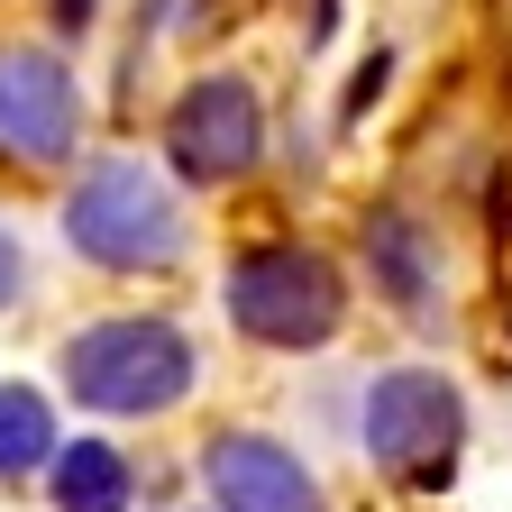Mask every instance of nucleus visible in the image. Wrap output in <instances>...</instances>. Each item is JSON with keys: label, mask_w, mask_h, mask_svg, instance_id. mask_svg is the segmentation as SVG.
<instances>
[{"label": "nucleus", "mask_w": 512, "mask_h": 512, "mask_svg": "<svg viewBox=\"0 0 512 512\" xmlns=\"http://www.w3.org/2000/svg\"><path fill=\"white\" fill-rule=\"evenodd\" d=\"M357 247H366V284L394 302V311L421 320V311L439 302V247H430V229H421L412 211H394V202L366 211V220H357Z\"/></svg>", "instance_id": "obj_8"}, {"label": "nucleus", "mask_w": 512, "mask_h": 512, "mask_svg": "<svg viewBox=\"0 0 512 512\" xmlns=\"http://www.w3.org/2000/svg\"><path fill=\"white\" fill-rule=\"evenodd\" d=\"M55 458V403L37 384H0V485H19Z\"/></svg>", "instance_id": "obj_10"}, {"label": "nucleus", "mask_w": 512, "mask_h": 512, "mask_svg": "<svg viewBox=\"0 0 512 512\" xmlns=\"http://www.w3.org/2000/svg\"><path fill=\"white\" fill-rule=\"evenodd\" d=\"M55 366H64V394L83 412H110V421H156V412H174L192 384H202V348H192L165 311L83 320V330L55 348Z\"/></svg>", "instance_id": "obj_1"}, {"label": "nucleus", "mask_w": 512, "mask_h": 512, "mask_svg": "<svg viewBox=\"0 0 512 512\" xmlns=\"http://www.w3.org/2000/svg\"><path fill=\"white\" fill-rule=\"evenodd\" d=\"M83 147V83L55 46H0V156L64 165Z\"/></svg>", "instance_id": "obj_6"}, {"label": "nucleus", "mask_w": 512, "mask_h": 512, "mask_svg": "<svg viewBox=\"0 0 512 512\" xmlns=\"http://www.w3.org/2000/svg\"><path fill=\"white\" fill-rule=\"evenodd\" d=\"M266 156V101L247 74H192L165 110V165L183 183H238Z\"/></svg>", "instance_id": "obj_5"}, {"label": "nucleus", "mask_w": 512, "mask_h": 512, "mask_svg": "<svg viewBox=\"0 0 512 512\" xmlns=\"http://www.w3.org/2000/svg\"><path fill=\"white\" fill-rule=\"evenodd\" d=\"M357 448L403 476V485H448L458 476V448H467V394L448 384L439 366H384L357 403Z\"/></svg>", "instance_id": "obj_4"}, {"label": "nucleus", "mask_w": 512, "mask_h": 512, "mask_svg": "<svg viewBox=\"0 0 512 512\" xmlns=\"http://www.w3.org/2000/svg\"><path fill=\"white\" fill-rule=\"evenodd\" d=\"M202 485H211V512H330L320 476L266 430H220L202 448Z\"/></svg>", "instance_id": "obj_7"}, {"label": "nucleus", "mask_w": 512, "mask_h": 512, "mask_svg": "<svg viewBox=\"0 0 512 512\" xmlns=\"http://www.w3.org/2000/svg\"><path fill=\"white\" fill-rule=\"evenodd\" d=\"M384 74H394V55H366V64H357V83H348V110H339V119H366V101L384 92Z\"/></svg>", "instance_id": "obj_12"}, {"label": "nucleus", "mask_w": 512, "mask_h": 512, "mask_svg": "<svg viewBox=\"0 0 512 512\" xmlns=\"http://www.w3.org/2000/svg\"><path fill=\"white\" fill-rule=\"evenodd\" d=\"M46 494H55V512H128V494H138V467H128L110 439H55V458H46Z\"/></svg>", "instance_id": "obj_9"}, {"label": "nucleus", "mask_w": 512, "mask_h": 512, "mask_svg": "<svg viewBox=\"0 0 512 512\" xmlns=\"http://www.w3.org/2000/svg\"><path fill=\"white\" fill-rule=\"evenodd\" d=\"M64 247H74L83 266H101V275H165L192 247L183 192L147 156H101L64 192Z\"/></svg>", "instance_id": "obj_2"}, {"label": "nucleus", "mask_w": 512, "mask_h": 512, "mask_svg": "<svg viewBox=\"0 0 512 512\" xmlns=\"http://www.w3.org/2000/svg\"><path fill=\"white\" fill-rule=\"evenodd\" d=\"M220 293H229V320H238V330H247L256 348H284V357L330 348L339 320H348V284H339V266H330L320 247H302V238L238 247Z\"/></svg>", "instance_id": "obj_3"}, {"label": "nucleus", "mask_w": 512, "mask_h": 512, "mask_svg": "<svg viewBox=\"0 0 512 512\" xmlns=\"http://www.w3.org/2000/svg\"><path fill=\"white\" fill-rule=\"evenodd\" d=\"M28 302V247H19V229L0 220V311H19Z\"/></svg>", "instance_id": "obj_11"}]
</instances>
